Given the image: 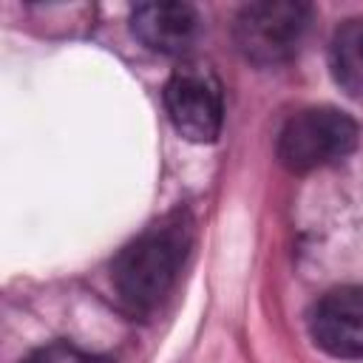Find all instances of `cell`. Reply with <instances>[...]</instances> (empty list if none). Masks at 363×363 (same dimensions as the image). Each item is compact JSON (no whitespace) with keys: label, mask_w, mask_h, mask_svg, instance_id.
<instances>
[{"label":"cell","mask_w":363,"mask_h":363,"mask_svg":"<svg viewBox=\"0 0 363 363\" xmlns=\"http://www.w3.org/2000/svg\"><path fill=\"white\" fill-rule=\"evenodd\" d=\"M193 244V218L173 210L139 233L111 264V281L119 301L133 312L156 309L173 289Z\"/></svg>","instance_id":"1"},{"label":"cell","mask_w":363,"mask_h":363,"mask_svg":"<svg viewBox=\"0 0 363 363\" xmlns=\"http://www.w3.org/2000/svg\"><path fill=\"white\" fill-rule=\"evenodd\" d=\"M357 145V122L332 105L292 113L278 133L275 153L289 173H312L346 159Z\"/></svg>","instance_id":"2"},{"label":"cell","mask_w":363,"mask_h":363,"mask_svg":"<svg viewBox=\"0 0 363 363\" xmlns=\"http://www.w3.org/2000/svg\"><path fill=\"white\" fill-rule=\"evenodd\" d=\"M312 6L301 0H255L247 3L233 26L235 45L252 65L269 68L292 60L309 31Z\"/></svg>","instance_id":"3"},{"label":"cell","mask_w":363,"mask_h":363,"mask_svg":"<svg viewBox=\"0 0 363 363\" xmlns=\"http://www.w3.org/2000/svg\"><path fill=\"white\" fill-rule=\"evenodd\" d=\"M164 108L176 133L187 142H216L224 122V88L210 65L184 62L164 85Z\"/></svg>","instance_id":"4"},{"label":"cell","mask_w":363,"mask_h":363,"mask_svg":"<svg viewBox=\"0 0 363 363\" xmlns=\"http://www.w3.org/2000/svg\"><path fill=\"white\" fill-rule=\"evenodd\" d=\"M312 340L346 360H363V286H340L326 292L309 318Z\"/></svg>","instance_id":"5"},{"label":"cell","mask_w":363,"mask_h":363,"mask_svg":"<svg viewBox=\"0 0 363 363\" xmlns=\"http://www.w3.org/2000/svg\"><path fill=\"white\" fill-rule=\"evenodd\" d=\"M130 31L145 48L167 57H182L201 37V17L196 6L179 0L139 3L130 11Z\"/></svg>","instance_id":"6"},{"label":"cell","mask_w":363,"mask_h":363,"mask_svg":"<svg viewBox=\"0 0 363 363\" xmlns=\"http://www.w3.org/2000/svg\"><path fill=\"white\" fill-rule=\"evenodd\" d=\"M329 68L335 82L363 102V17H352L337 26L329 45Z\"/></svg>","instance_id":"7"},{"label":"cell","mask_w":363,"mask_h":363,"mask_svg":"<svg viewBox=\"0 0 363 363\" xmlns=\"http://www.w3.org/2000/svg\"><path fill=\"white\" fill-rule=\"evenodd\" d=\"M20 363H108V360L99 357V354H94V352H85V349H79L74 343L54 340V343H45V346L34 349Z\"/></svg>","instance_id":"8"}]
</instances>
